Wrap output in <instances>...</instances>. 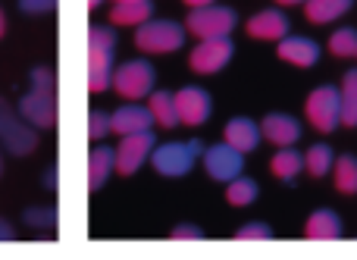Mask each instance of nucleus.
<instances>
[{
    "instance_id": "f257e3e1",
    "label": "nucleus",
    "mask_w": 357,
    "mask_h": 260,
    "mask_svg": "<svg viewBox=\"0 0 357 260\" xmlns=\"http://www.w3.org/2000/svg\"><path fill=\"white\" fill-rule=\"evenodd\" d=\"M113 50H116V31L110 25H91L88 29V91L91 94L113 88Z\"/></svg>"
},
{
    "instance_id": "f03ea898",
    "label": "nucleus",
    "mask_w": 357,
    "mask_h": 260,
    "mask_svg": "<svg viewBox=\"0 0 357 260\" xmlns=\"http://www.w3.org/2000/svg\"><path fill=\"white\" fill-rule=\"evenodd\" d=\"M201 154H204V144L197 138H191V142H167L151 151V167L160 176L178 179V176H188L195 169Z\"/></svg>"
},
{
    "instance_id": "7ed1b4c3",
    "label": "nucleus",
    "mask_w": 357,
    "mask_h": 260,
    "mask_svg": "<svg viewBox=\"0 0 357 260\" xmlns=\"http://www.w3.org/2000/svg\"><path fill=\"white\" fill-rule=\"evenodd\" d=\"M185 35H188V29L173 19H148L135 31V47L142 54H173L185 44Z\"/></svg>"
},
{
    "instance_id": "20e7f679",
    "label": "nucleus",
    "mask_w": 357,
    "mask_h": 260,
    "mask_svg": "<svg viewBox=\"0 0 357 260\" xmlns=\"http://www.w3.org/2000/svg\"><path fill=\"white\" fill-rule=\"evenodd\" d=\"M0 144L16 157H29L38 148V132L31 123H25L19 116V110H13L3 98H0Z\"/></svg>"
},
{
    "instance_id": "39448f33",
    "label": "nucleus",
    "mask_w": 357,
    "mask_h": 260,
    "mask_svg": "<svg viewBox=\"0 0 357 260\" xmlns=\"http://www.w3.org/2000/svg\"><path fill=\"white\" fill-rule=\"evenodd\" d=\"M157 72L148 60H126L113 69V88L126 100H142L154 91Z\"/></svg>"
},
{
    "instance_id": "423d86ee",
    "label": "nucleus",
    "mask_w": 357,
    "mask_h": 260,
    "mask_svg": "<svg viewBox=\"0 0 357 260\" xmlns=\"http://www.w3.org/2000/svg\"><path fill=\"white\" fill-rule=\"evenodd\" d=\"M310 125L323 135L335 132V125H342V91L335 85H320L310 91L307 104H304Z\"/></svg>"
},
{
    "instance_id": "0eeeda50",
    "label": "nucleus",
    "mask_w": 357,
    "mask_h": 260,
    "mask_svg": "<svg viewBox=\"0 0 357 260\" xmlns=\"http://www.w3.org/2000/svg\"><path fill=\"white\" fill-rule=\"evenodd\" d=\"M235 22H238L235 10L210 3V6L191 10L188 19H185V29H188V35H195L197 41H204V38H226L229 31L235 29Z\"/></svg>"
},
{
    "instance_id": "6e6552de",
    "label": "nucleus",
    "mask_w": 357,
    "mask_h": 260,
    "mask_svg": "<svg viewBox=\"0 0 357 260\" xmlns=\"http://www.w3.org/2000/svg\"><path fill=\"white\" fill-rule=\"evenodd\" d=\"M157 148L154 132H135V135H123L116 148V173L119 176H135L144 163L151 160V151Z\"/></svg>"
},
{
    "instance_id": "1a4fd4ad",
    "label": "nucleus",
    "mask_w": 357,
    "mask_h": 260,
    "mask_svg": "<svg viewBox=\"0 0 357 260\" xmlns=\"http://www.w3.org/2000/svg\"><path fill=\"white\" fill-rule=\"evenodd\" d=\"M232 54H235V47H232V41H229V35L226 38H204V41H197V47L191 50L188 66L195 69L197 75H213L232 60Z\"/></svg>"
},
{
    "instance_id": "9d476101",
    "label": "nucleus",
    "mask_w": 357,
    "mask_h": 260,
    "mask_svg": "<svg viewBox=\"0 0 357 260\" xmlns=\"http://www.w3.org/2000/svg\"><path fill=\"white\" fill-rule=\"evenodd\" d=\"M204 169H207L210 179L216 182H232L235 176H241L245 169V154L235 151L232 144H213V148L204 151Z\"/></svg>"
},
{
    "instance_id": "9b49d317",
    "label": "nucleus",
    "mask_w": 357,
    "mask_h": 260,
    "mask_svg": "<svg viewBox=\"0 0 357 260\" xmlns=\"http://www.w3.org/2000/svg\"><path fill=\"white\" fill-rule=\"evenodd\" d=\"M176 113H178V123L182 125H191V129H197V125H204L210 119V113H213V100H210V94L204 91V88H178L176 91Z\"/></svg>"
},
{
    "instance_id": "f8f14e48",
    "label": "nucleus",
    "mask_w": 357,
    "mask_h": 260,
    "mask_svg": "<svg viewBox=\"0 0 357 260\" xmlns=\"http://www.w3.org/2000/svg\"><path fill=\"white\" fill-rule=\"evenodd\" d=\"M19 116L25 123H31L35 129H50L56 123V98L54 91H44V88H31L22 100H19Z\"/></svg>"
},
{
    "instance_id": "ddd939ff",
    "label": "nucleus",
    "mask_w": 357,
    "mask_h": 260,
    "mask_svg": "<svg viewBox=\"0 0 357 260\" xmlns=\"http://www.w3.org/2000/svg\"><path fill=\"white\" fill-rule=\"evenodd\" d=\"M276 54H279V60L291 63V66L310 69L320 60V44L310 41V38H301V35H285L282 41H279Z\"/></svg>"
},
{
    "instance_id": "4468645a",
    "label": "nucleus",
    "mask_w": 357,
    "mask_h": 260,
    "mask_svg": "<svg viewBox=\"0 0 357 260\" xmlns=\"http://www.w3.org/2000/svg\"><path fill=\"white\" fill-rule=\"evenodd\" d=\"M248 35L257 41H282L289 35V16L282 10H264L248 19Z\"/></svg>"
},
{
    "instance_id": "2eb2a0df",
    "label": "nucleus",
    "mask_w": 357,
    "mask_h": 260,
    "mask_svg": "<svg viewBox=\"0 0 357 260\" xmlns=\"http://www.w3.org/2000/svg\"><path fill=\"white\" fill-rule=\"evenodd\" d=\"M260 132H264V138L273 142L276 148H291V144L301 138V125H298V119L289 116V113H270V116H264Z\"/></svg>"
},
{
    "instance_id": "dca6fc26",
    "label": "nucleus",
    "mask_w": 357,
    "mask_h": 260,
    "mask_svg": "<svg viewBox=\"0 0 357 260\" xmlns=\"http://www.w3.org/2000/svg\"><path fill=\"white\" fill-rule=\"evenodd\" d=\"M151 125H154L151 110H148V107H138V104L119 107V110L110 116V129L116 132L119 138H123V135H135V132H148Z\"/></svg>"
},
{
    "instance_id": "f3484780",
    "label": "nucleus",
    "mask_w": 357,
    "mask_h": 260,
    "mask_svg": "<svg viewBox=\"0 0 357 260\" xmlns=\"http://www.w3.org/2000/svg\"><path fill=\"white\" fill-rule=\"evenodd\" d=\"M260 125L254 123V119L248 116H235L226 123V129H222V142L232 144L235 151H241V154H248V151H254L260 144Z\"/></svg>"
},
{
    "instance_id": "a211bd4d",
    "label": "nucleus",
    "mask_w": 357,
    "mask_h": 260,
    "mask_svg": "<svg viewBox=\"0 0 357 260\" xmlns=\"http://www.w3.org/2000/svg\"><path fill=\"white\" fill-rule=\"evenodd\" d=\"M304 236L314 242H335L342 238V220L335 211H317L310 213V220L304 223Z\"/></svg>"
},
{
    "instance_id": "6ab92c4d",
    "label": "nucleus",
    "mask_w": 357,
    "mask_h": 260,
    "mask_svg": "<svg viewBox=\"0 0 357 260\" xmlns=\"http://www.w3.org/2000/svg\"><path fill=\"white\" fill-rule=\"evenodd\" d=\"M116 169V151L110 148H94L88 154V188L91 192H100L110 179V173Z\"/></svg>"
},
{
    "instance_id": "aec40b11",
    "label": "nucleus",
    "mask_w": 357,
    "mask_h": 260,
    "mask_svg": "<svg viewBox=\"0 0 357 260\" xmlns=\"http://www.w3.org/2000/svg\"><path fill=\"white\" fill-rule=\"evenodd\" d=\"M148 110H151V116H154V125H160V129H176L178 125L176 94L173 91H151Z\"/></svg>"
},
{
    "instance_id": "412c9836",
    "label": "nucleus",
    "mask_w": 357,
    "mask_h": 260,
    "mask_svg": "<svg viewBox=\"0 0 357 260\" xmlns=\"http://www.w3.org/2000/svg\"><path fill=\"white\" fill-rule=\"evenodd\" d=\"M351 3L354 0H307V3H304V16L314 25H326V22H333V19L345 16V13L351 10Z\"/></svg>"
},
{
    "instance_id": "4be33fe9",
    "label": "nucleus",
    "mask_w": 357,
    "mask_h": 260,
    "mask_svg": "<svg viewBox=\"0 0 357 260\" xmlns=\"http://www.w3.org/2000/svg\"><path fill=\"white\" fill-rule=\"evenodd\" d=\"M148 19H154V6L151 0H135V3H113L110 22L113 25H144Z\"/></svg>"
},
{
    "instance_id": "5701e85b",
    "label": "nucleus",
    "mask_w": 357,
    "mask_h": 260,
    "mask_svg": "<svg viewBox=\"0 0 357 260\" xmlns=\"http://www.w3.org/2000/svg\"><path fill=\"white\" fill-rule=\"evenodd\" d=\"M304 169V154H298L295 148H279L270 160V173L282 182H291Z\"/></svg>"
},
{
    "instance_id": "b1692460",
    "label": "nucleus",
    "mask_w": 357,
    "mask_h": 260,
    "mask_svg": "<svg viewBox=\"0 0 357 260\" xmlns=\"http://www.w3.org/2000/svg\"><path fill=\"white\" fill-rule=\"evenodd\" d=\"M339 91H342V125L354 129L357 125V69H348Z\"/></svg>"
},
{
    "instance_id": "393cba45",
    "label": "nucleus",
    "mask_w": 357,
    "mask_h": 260,
    "mask_svg": "<svg viewBox=\"0 0 357 260\" xmlns=\"http://www.w3.org/2000/svg\"><path fill=\"white\" fill-rule=\"evenodd\" d=\"M257 194H260V188H257V182H254V179L235 176L232 182H226V201H229L232 207H248V204H254V201H257Z\"/></svg>"
},
{
    "instance_id": "a878e982",
    "label": "nucleus",
    "mask_w": 357,
    "mask_h": 260,
    "mask_svg": "<svg viewBox=\"0 0 357 260\" xmlns=\"http://www.w3.org/2000/svg\"><path fill=\"white\" fill-rule=\"evenodd\" d=\"M335 157H333V148L329 144H314V148L304 154V169H307L314 179H323V176L333 169Z\"/></svg>"
},
{
    "instance_id": "bb28decb",
    "label": "nucleus",
    "mask_w": 357,
    "mask_h": 260,
    "mask_svg": "<svg viewBox=\"0 0 357 260\" xmlns=\"http://www.w3.org/2000/svg\"><path fill=\"white\" fill-rule=\"evenodd\" d=\"M335 188L342 194H357V157L342 154L335 160Z\"/></svg>"
},
{
    "instance_id": "cd10ccee",
    "label": "nucleus",
    "mask_w": 357,
    "mask_h": 260,
    "mask_svg": "<svg viewBox=\"0 0 357 260\" xmlns=\"http://www.w3.org/2000/svg\"><path fill=\"white\" fill-rule=\"evenodd\" d=\"M329 50L335 56H357V29H339L329 38Z\"/></svg>"
},
{
    "instance_id": "c85d7f7f",
    "label": "nucleus",
    "mask_w": 357,
    "mask_h": 260,
    "mask_svg": "<svg viewBox=\"0 0 357 260\" xmlns=\"http://www.w3.org/2000/svg\"><path fill=\"white\" fill-rule=\"evenodd\" d=\"M22 220H25V226H31V229H54L56 211L54 207H29Z\"/></svg>"
},
{
    "instance_id": "c756f323",
    "label": "nucleus",
    "mask_w": 357,
    "mask_h": 260,
    "mask_svg": "<svg viewBox=\"0 0 357 260\" xmlns=\"http://www.w3.org/2000/svg\"><path fill=\"white\" fill-rule=\"evenodd\" d=\"M110 116H107L104 110H94L91 116H88V135L94 138V142H100V138H107L110 135Z\"/></svg>"
},
{
    "instance_id": "7c9ffc66",
    "label": "nucleus",
    "mask_w": 357,
    "mask_h": 260,
    "mask_svg": "<svg viewBox=\"0 0 357 260\" xmlns=\"http://www.w3.org/2000/svg\"><path fill=\"white\" fill-rule=\"evenodd\" d=\"M235 238H241V242H264V238H273V229L266 223H248L235 232Z\"/></svg>"
},
{
    "instance_id": "2f4dec72",
    "label": "nucleus",
    "mask_w": 357,
    "mask_h": 260,
    "mask_svg": "<svg viewBox=\"0 0 357 260\" xmlns=\"http://www.w3.org/2000/svg\"><path fill=\"white\" fill-rule=\"evenodd\" d=\"M19 10L29 16H44V13L56 10V0H19Z\"/></svg>"
},
{
    "instance_id": "473e14b6",
    "label": "nucleus",
    "mask_w": 357,
    "mask_h": 260,
    "mask_svg": "<svg viewBox=\"0 0 357 260\" xmlns=\"http://www.w3.org/2000/svg\"><path fill=\"white\" fill-rule=\"evenodd\" d=\"M169 236L173 238H204V229L201 226H176Z\"/></svg>"
},
{
    "instance_id": "72a5a7b5",
    "label": "nucleus",
    "mask_w": 357,
    "mask_h": 260,
    "mask_svg": "<svg viewBox=\"0 0 357 260\" xmlns=\"http://www.w3.org/2000/svg\"><path fill=\"white\" fill-rule=\"evenodd\" d=\"M16 238V232H13V226L6 223V220H0V242H13Z\"/></svg>"
},
{
    "instance_id": "f704fd0d",
    "label": "nucleus",
    "mask_w": 357,
    "mask_h": 260,
    "mask_svg": "<svg viewBox=\"0 0 357 260\" xmlns=\"http://www.w3.org/2000/svg\"><path fill=\"white\" fill-rule=\"evenodd\" d=\"M185 6H191V10H197V6H210V3H216V0H182Z\"/></svg>"
},
{
    "instance_id": "c9c22d12",
    "label": "nucleus",
    "mask_w": 357,
    "mask_h": 260,
    "mask_svg": "<svg viewBox=\"0 0 357 260\" xmlns=\"http://www.w3.org/2000/svg\"><path fill=\"white\" fill-rule=\"evenodd\" d=\"M44 185H47V188H56V167L50 169L47 176H44Z\"/></svg>"
},
{
    "instance_id": "e433bc0d",
    "label": "nucleus",
    "mask_w": 357,
    "mask_h": 260,
    "mask_svg": "<svg viewBox=\"0 0 357 260\" xmlns=\"http://www.w3.org/2000/svg\"><path fill=\"white\" fill-rule=\"evenodd\" d=\"M279 6H298V3H307V0H276Z\"/></svg>"
},
{
    "instance_id": "4c0bfd02",
    "label": "nucleus",
    "mask_w": 357,
    "mask_h": 260,
    "mask_svg": "<svg viewBox=\"0 0 357 260\" xmlns=\"http://www.w3.org/2000/svg\"><path fill=\"white\" fill-rule=\"evenodd\" d=\"M3 31H6V19H3V10H0V38H3Z\"/></svg>"
},
{
    "instance_id": "58836bf2",
    "label": "nucleus",
    "mask_w": 357,
    "mask_h": 260,
    "mask_svg": "<svg viewBox=\"0 0 357 260\" xmlns=\"http://www.w3.org/2000/svg\"><path fill=\"white\" fill-rule=\"evenodd\" d=\"M100 3H104V0H88V6H91V10H98Z\"/></svg>"
},
{
    "instance_id": "ea45409f",
    "label": "nucleus",
    "mask_w": 357,
    "mask_h": 260,
    "mask_svg": "<svg viewBox=\"0 0 357 260\" xmlns=\"http://www.w3.org/2000/svg\"><path fill=\"white\" fill-rule=\"evenodd\" d=\"M113 3H135V0H113Z\"/></svg>"
},
{
    "instance_id": "a19ab883",
    "label": "nucleus",
    "mask_w": 357,
    "mask_h": 260,
    "mask_svg": "<svg viewBox=\"0 0 357 260\" xmlns=\"http://www.w3.org/2000/svg\"><path fill=\"white\" fill-rule=\"evenodd\" d=\"M0 173H3V157H0Z\"/></svg>"
}]
</instances>
